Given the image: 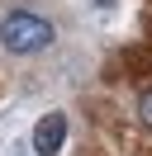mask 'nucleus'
Here are the masks:
<instances>
[{"label":"nucleus","mask_w":152,"mask_h":156,"mask_svg":"<svg viewBox=\"0 0 152 156\" xmlns=\"http://www.w3.org/2000/svg\"><path fill=\"white\" fill-rule=\"evenodd\" d=\"M138 114H142V123H147V128H152V90H147V95H142V99H138Z\"/></svg>","instance_id":"3"},{"label":"nucleus","mask_w":152,"mask_h":156,"mask_svg":"<svg viewBox=\"0 0 152 156\" xmlns=\"http://www.w3.org/2000/svg\"><path fill=\"white\" fill-rule=\"evenodd\" d=\"M66 142V114H48L43 123L33 128V151L38 156H57Z\"/></svg>","instance_id":"2"},{"label":"nucleus","mask_w":152,"mask_h":156,"mask_svg":"<svg viewBox=\"0 0 152 156\" xmlns=\"http://www.w3.org/2000/svg\"><path fill=\"white\" fill-rule=\"evenodd\" d=\"M52 24L43 19V14H28V10H14L0 19V43H5V52H19V57H28V52H43L52 48Z\"/></svg>","instance_id":"1"}]
</instances>
